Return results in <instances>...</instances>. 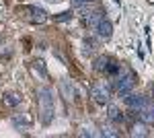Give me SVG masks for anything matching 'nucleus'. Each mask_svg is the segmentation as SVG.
Instances as JSON below:
<instances>
[{"label": "nucleus", "instance_id": "1a4fd4ad", "mask_svg": "<svg viewBox=\"0 0 154 138\" xmlns=\"http://www.w3.org/2000/svg\"><path fill=\"white\" fill-rule=\"evenodd\" d=\"M131 136H148V130H146V124L142 122H136V124H131Z\"/></svg>", "mask_w": 154, "mask_h": 138}, {"label": "nucleus", "instance_id": "9b49d317", "mask_svg": "<svg viewBox=\"0 0 154 138\" xmlns=\"http://www.w3.org/2000/svg\"><path fill=\"white\" fill-rule=\"evenodd\" d=\"M140 111H142V120L146 124H154V107H144Z\"/></svg>", "mask_w": 154, "mask_h": 138}, {"label": "nucleus", "instance_id": "39448f33", "mask_svg": "<svg viewBox=\"0 0 154 138\" xmlns=\"http://www.w3.org/2000/svg\"><path fill=\"white\" fill-rule=\"evenodd\" d=\"M125 103H128V107H131V109H144L146 107V97L144 95H125Z\"/></svg>", "mask_w": 154, "mask_h": 138}, {"label": "nucleus", "instance_id": "0eeeda50", "mask_svg": "<svg viewBox=\"0 0 154 138\" xmlns=\"http://www.w3.org/2000/svg\"><path fill=\"white\" fill-rule=\"evenodd\" d=\"M31 70L35 72V74L39 76V79H41V81H48L49 72H48V68H45V62H43V60H35V62L31 64Z\"/></svg>", "mask_w": 154, "mask_h": 138}, {"label": "nucleus", "instance_id": "20e7f679", "mask_svg": "<svg viewBox=\"0 0 154 138\" xmlns=\"http://www.w3.org/2000/svg\"><path fill=\"white\" fill-rule=\"evenodd\" d=\"M134 82H136V74L128 72V74H123L117 81V87H115V89H117L119 95H128V93L131 91V87H134Z\"/></svg>", "mask_w": 154, "mask_h": 138}, {"label": "nucleus", "instance_id": "4468645a", "mask_svg": "<svg viewBox=\"0 0 154 138\" xmlns=\"http://www.w3.org/2000/svg\"><path fill=\"white\" fill-rule=\"evenodd\" d=\"M72 19V12H60V14H56V21H58V23H64V21H66V23H68V21H70Z\"/></svg>", "mask_w": 154, "mask_h": 138}, {"label": "nucleus", "instance_id": "f257e3e1", "mask_svg": "<svg viewBox=\"0 0 154 138\" xmlns=\"http://www.w3.org/2000/svg\"><path fill=\"white\" fill-rule=\"evenodd\" d=\"M39 115H41V124L48 126L54 120V93L49 91L48 87L39 89Z\"/></svg>", "mask_w": 154, "mask_h": 138}, {"label": "nucleus", "instance_id": "a211bd4d", "mask_svg": "<svg viewBox=\"0 0 154 138\" xmlns=\"http://www.w3.org/2000/svg\"><path fill=\"white\" fill-rule=\"evenodd\" d=\"M48 2H60V0H48Z\"/></svg>", "mask_w": 154, "mask_h": 138}, {"label": "nucleus", "instance_id": "9d476101", "mask_svg": "<svg viewBox=\"0 0 154 138\" xmlns=\"http://www.w3.org/2000/svg\"><path fill=\"white\" fill-rule=\"evenodd\" d=\"M107 114H109V120H111V122H117V124H119V122H123V114L119 111V107H115V105H111Z\"/></svg>", "mask_w": 154, "mask_h": 138}, {"label": "nucleus", "instance_id": "423d86ee", "mask_svg": "<svg viewBox=\"0 0 154 138\" xmlns=\"http://www.w3.org/2000/svg\"><path fill=\"white\" fill-rule=\"evenodd\" d=\"M111 33H113V25H111V21H107V19H101L99 23H97V35L99 37H111Z\"/></svg>", "mask_w": 154, "mask_h": 138}, {"label": "nucleus", "instance_id": "7ed1b4c3", "mask_svg": "<svg viewBox=\"0 0 154 138\" xmlns=\"http://www.w3.org/2000/svg\"><path fill=\"white\" fill-rule=\"evenodd\" d=\"M19 12L27 14V19L33 21V23H45L48 21V12L43 8H39V6H27V8H21Z\"/></svg>", "mask_w": 154, "mask_h": 138}, {"label": "nucleus", "instance_id": "6e6552de", "mask_svg": "<svg viewBox=\"0 0 154 138\" xmlns=\"http://www.w3.org/2000/svg\"><path fill=\"white\" fill-rule=\"evenodd\" d=\"M2 101H4L6 105H11V107H14V105H19L21 101H23V97H21V93L8 91V93H4V97H2Z\"/></svg>", "mask_w": 154, "mask_h": 138}, {"label": "nucleus", "instance_id": "dca6fc26", "mask_svg": "<svg viewBox=\"0 0 154 138\" xmlns=\"http://www.w3.org/2000/svg\"><path fill=\"white\" fill-rule=\"evenodd\" d=\"M101 134H103V136H119L117 130H113V128H109V126L103 128V132H101Z\"/></svg>", "mask_w": 154, "mask_h": 138}, {"label": "nucleus", "instance_id": "ddd939ff", "mask_svg": "<svg viewBox=\"0 0 154 138\" xmlns=\"http://www.w3.org/2000/svg\"><path fill=\"white\" fill-rule=\"evenodd\" d=\"M105 72L109 74V76H117V74H119V64H117V62H113V60H109V62H107Z\"/></svg>", "mask_w": 154, "mask_h": 138}, {"label": "nucleus", "instance_id": "f8f14e48", "mask_svg": "<svg viewBox=\"0 0 154 138\" xmlns=\"http://www.w3.org/2000/svg\"><path fill=\"white\" fill-rule=\"evenodd\" d=\"M109 60H111L109 56H99V58H95V64H93V66H95V70H103V72H105L107 62H109Z\"/></svg>", "mask_w": 154, "mask_h": 138}, {"label": "nucleus", "instance_id": "f03ea898", "mask_svg": "<svg viewBox=\"0 0 154 138\" xmlns=\"http://www.w3.org/2000/svg\"><path fill=\"white\" fill-rule=\"evenodd\" d=\"M91 97L95 99V103L103 105L109 101V97H111V87L107 85L105 81H99L93 85V89H91Z\"/></svg>", "mask_w": 154, "mask_h": 138}, {"label": "nucleus", "instance_id": "2eb2a0df", "mask_svg": "<svg viewBox=\"0 0 154 138\" xmlns=\"http://www.w3.org/2000/svg\"><path fill=\"white\" fill-rule=\"evenodd\" d=\"M82 46H84V54H91L93 52V46H95V39H84Z\"/></svg>", "mask_w": 154, "mask_h": 138}, {"label": "nucleus", "instance_id": "f3484780", "mask_svg": "<svg viewBox=\"0 0 154 138\" xmlns=\"http://www.w3.org/2000/svg\"><path fill=\"white\" fill-rule=\"evenodd\" d=\"M88 2H93V0H72L74 6H84V4H88Z\"/></svg>", "mask_w": 154, "mask_h": 138}]
</instances>
